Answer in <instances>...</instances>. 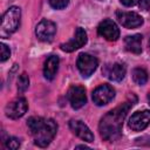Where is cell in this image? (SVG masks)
I'll list each match as a JSON object with an SVG mask.
<instances>
[{"instance_id": "cell-1", "label": "cell", "mask_w": 150, "mask_h": 150, "mask_svg": "<svg viewBox=\"0 0 150 150\" xmlns=\"http://www.w3.org/2000/svg\"><path fill=\"white\" fill-rule=\"evenodd\" d=\"M135 101H136V98L134 101L132 100L125 101L124 103L120 104L115 109L107 112L101 118L100 124H98V130H100L101 137L104 141L112 142V141H116L121 136L123 121H124L128 111L130 110V108L134 105Z\"/></svg>"}, {"instance_id": "cell-2", "label": "cell", "mask_w": 150, "mask_h": 150, "mask_svg": "<svg viewBox=\"0 0 150 150\" xmlns=\"http://www.w3.org/2000/svg\"><path fill=\"white\" fill-rule=\"evenodd\" d=\"M27 127L34 138V144L46 148L50 144L57 131V124L52 118L32 116L27 121Z\"/></svg>"}, {"instance_id": "cell-3", "label": "cell", "mask_w": 150, "mask_h": 150, "mask_svg": "<svg viewBox=\"0 0 150 150\" xmlns=\"http://www.w3.org/2000/svg\"><path fill=\"white\" fill-rule=\"evenodd\" d=\"M20 18L21 9L18 6H12L4 13L0 26V36L2 39L9 38L14 32H16L20 25Z\"/></svg>"}, {"instance_id": "cell-4", "label": "cell", "mask_w": 150, "mask_h": 150, "mask_svg": "<svg viewBox=\"0 0 150 150\" xmlns=\"http://www.w3.org/2000/svg\"><path fill=\"white\" fill-rule=\"evenodd\" d=\"M76 66L83 77H89L96 70V68L98 66V60L90 54L81 53L77 57Z\"/></svg>"}, {"instance_id": "cell-5", "label": "cell", "mask_w": 150, "mask_h": 150, "mask_svg": "<svg viewBox=\"0 0 150 150\" xmlns=\"http://www.w3.org/2000/svg\"><path fill=\"white\" fill-rule=\"evenodd\" d=\"M35 34L40 41L50 42V41H53V39L56 34V25L48 19H42L36 25Z\"/></svg>"}, {"instance_id": "cell-6", "label": "cell", "mask_w": 150, "mask_h": 150, "mask_svg": "<svg viewBox=\"0 0 150 150\" xmlns=\"http://www.w3.org/2000/svg\"><path fill=\"white\" fill-rule=\"evenodd\" d=\"M28 109V103L25 97H18L13 101H11L5 107V114L7 117L12 120H18L22 117Z\"/></svg>"}, {"instance_id": "cell-7", "label": "cell", "mask_w": 150, "mask_h": 150, "mask_svg": "<svg viewBox=\"0 0 150 150\" xmlns=\"http://www.w3.org/2000/svg\"><path fill=\"white\" fill-rule=\"evenodd\" d=\"M67 98L73 109L82 108L87 103V95H86L84 87L77 86V84L69 87V89L67 91Z\"/></svg>"}, {"instance_id": "cell-8", "label": "cell", "mask_w": 150, "mask_h": 150, "mask_svg": "<svg viewBox=\"0 0 150 150\" xmlns=\"http://www.w3.org/2000/svg\"><path fill=\"white\" fill-rule=\"evenodd\" d=\"M91 97L96 105H104L115 97V89L109 84H101L94 89Z\"/></svg>"}, {"instance_id": "cell-9", "label": "cell", "mask_w": 150, "mask_h": 150, "mask_svg": "<svg viewBox=\"0 0 150 150\" xmlns=\"http://www.w3.org/2000/svg\"><path fill=\"white\" fill-rule=\"evenodd\" d=\"M87 33L83 28L81 27H77L76 30H75V35L71 40H69L68 42L66 43H61L60 45V48L61 50L63 52H67V53H70V52H74L81 47H83L86 43H87Z\"/></svg>"}, {"instance_id": "cell-10", "label": "cell", "mask_w": 150, "mask_h": 150, "mask_svg": "<svg viewBox=\"0 0 150 150\" xmlns=\"http://www.w3.org/2000/svg\"><path fill=\"white\" fill-rule=\"evenodd\" d=\"M97 33L108 41H116L120 38V29L117 25L110 19H105L100 22L97 27Z\"/></svg>"}, {"instance_id": "cell-11", "label": "cell", "mask_w": 150, "mask_h": 150, "mask_svg": "<svg viewBox=\"0 0 150 150\" xmlns=\"http://www.w3.org/2000/svg\"><path fill=\"white\" fill-rule=\"evenodd\" d=\"M150 124V111H136L129 118V128L134 131H142Z\"/></svg>"}, {"instance_id": "cell-12", "label": "cell", "mask_w": 150, "mask_h": 150, "mask_svg": "<svg viewBox=\"0 0 150 150\" xmlns=\"http://www.w3.org/2000/svg\"><path fill=\"white\" fill-rule=\"evenodd\" d=\"M116 18H117L118 22L125 28H136L143 23V18L135 12L118 11V12H116Z\"/></svg>"}, {"instance_id": "cell-13", "label": "cell", "mask_w": 150, "mask_h": 150, "mask_svg": "<svg viewBox=\"0 0 150 150\" xmlns=\"http://www.w3.org/2000/svg\"><path fill=\"white\" fill-rule=\"evenodd\" d=\"M69 128L70 130L81 139L86 142H94V134L91 130L80 120H71L69 122Z\"/></svg>"}, {"instance_id": "cell-14", "label": "cell", "mask_w": 150, "mask_h": 150, "mask_svg": "<svg viewBox=\"0 0 150 150\" xmlns=\"http://www.w3.org/2000/svg\"><path fill=\"white\" fill-rule=\"evenodd\" d=\"M127 73V68L123 63L120 62H115L112 64H108L105 66L103 74L110 80V81H115V82H120L124 79Z\"/></svg>"}, {"instance_id": "cell-15", "label": "cell", "mask_w": 150, "mask_h": 150, "mask_svg": "<svg viewBox=\"0 0 150 150\" xmlns=\"http://www.w3.org/2000/svg\"><path fill=\"white\" fill-rule=\"evenodd\" d=\"M59 63H60L59 56L50 55L47 57V60L45 61V66H43V76L47 80H49V81L54 80V77L57 73V69H59Z\"/></svg>"}, {"instance_id": "cell-16", "label": "cell", "mask_w": 150, "mask_h": 150, "mask_svg": "<svg viewBox=\"0 0 150 150\" xmlns=\"http://www.w3.org/2000/svg\"><path fill=\"white\" fill-rule=\"evenodd\" d=\"M124 46L128 52L134 54H139L142 52V35L134 34L127 36L124 39Z\"/></svg>"}, {"instance_id": "cell-17", "label": "cell", "mask_w": 150, "mask_h": 150, "mask_svg": "<svg viewBox=\"0 0 150 150\" xmlns=\"http://www.w3.org/2000/svg\"><path fill=\"white\" fill-rule=\"evenodd\" d=\"M132 81L138 84V86H143L148 81V73L145 69L141 68V67H137L132 70Z\"/></svg>"}, {"instance_id": "cell-18", "label": "cell", "mask_w": 150, "mask_h": 150, "mask_svg": "<svg viewBox=\"0 0 150 150\" xmlns=\"http://www.w3.org/2000/svg\"><path fill=\"white\" fill-rule=\"evenodd\" d=\"M28 87H29V77L27 73H22L18 80V91L22 94L28 89Z\"/></svg>"}, {"instance_id": "cell-19", "label": "cell", "mask_w": 150, "mask_h": 150, "mask_svg": "<svg viewBox=\"0 0 150 150\" xmlns=\"http://www.w3.org/2000/svg\"><path fill=\"white\" fill-rule=\"evenodd\" d=\"M5 142V145L8 148V149H12V150H16L19 149L20 146V139L16 138V137H8Z\"/></svg>"}, {"instance_id": "cell-20", "label": "cell", "mask_w": 150, "mask_h": 150, "mask_svg": "<svg viewBox=\"0 0 150 150\" xmlns=\"http://www.w3.org/2000/svg\"><path fill=\"white\" fill-rule=\"evenodd\" d=\"M69 0H49V5L54 9H63L68 6Z\"/></svg>"}, {"instance_id": "cell-21", "label": "cell", "mask_w": 150, "mask_h": 150, "mask_svg": "<svg viewBox=\"0 0 150 150\" xmlns=\"http://www.w3.org/2000/svg\"><path fill=\"white\" fill-rule=\"evenodd\" d=\"M0 49H1V62H5L9 56H11V49L5 45V43H0Z\"/></svg>"}, {"instance_id": "cell-22", "label": "cell", "mask_w": 150, "mask_h": 150, "mask_svg": "<svg viewBox=\"0 0 150 150\" xmlns=\"http://www.w3.org/2000/svg\"><path fill=\"white\" fill-rule=\"evenodd\" d=\"M124 6H127V7H130V6H134V5H136V4H138L139 2V0H120Z\"/></svg>"}, {"instance_id": "cell-23", "label": "cell", "mask_w": 150, "mask_h": 150, "mask_svg": "<svg viewBox=\"0 0 150 150\" xmlns=\"http://www.w3.org/2000/svg\"><path fill=\"white\" fill-rule=\"evenodd\" d=\"M139 7L143 9H149L150 8V0H139Z\"/></svg>"}, {"instance_id": "cell-24", "label": "cell", "mask_w": 150, "mask_h": 150, "mask_svg": "<svg viewBox=\"0 0 150 150\" xmlns=\"http://www.w3.org/2000/svg\"><path fill=\"white\" fill-rule=\"evenodd\" d=\"M76 149H88V146L82 144V145H77V146H76Z\"/></svg>"}, {"instance_id": "cell-25", "label": "cell", "mask_w": 150, "mask_h": 150, "mask_svg": "<svg viewBox=\"0 0 150 150\" xmlns=\"http://www.w3.org/2000/svg\"><path fill=\"white\" fill-rule=\"evenodd\" d=\"M148 101H149V104H150V93L148 94Z\"/></svg>"}, {"instance_id": "cell-26", "label": "cell", "mask_w": 150, "mask_h": 150, "mask_svg": "<svg viewBox=\"0 0 150 150\" xmlns=\"http://www.w3.org/2000/svg\"><path fill=\"white\" fill-rule=\"evenodd\" d=\"M149 47H150V40H149Z\"/></svg>"}]
</instances>
